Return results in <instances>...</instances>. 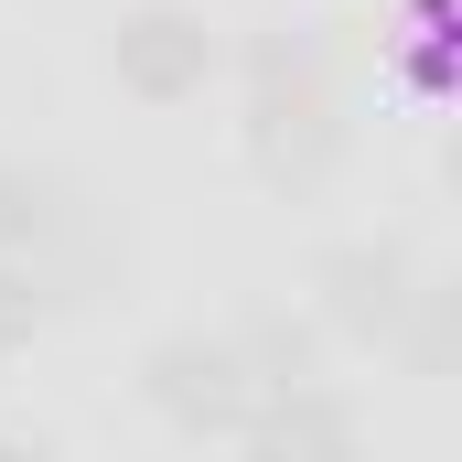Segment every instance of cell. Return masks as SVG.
Returning <instances> with one entry per match:
<instances>
[{"label":"cell","mask_w":462,"mask_h":462,"mask_svg":"<svg viewBox=\"0 0 462 462\" xmlns=\"http://www.w3.org/2000/svg\"><path fill=\"white\" fill-rule=\"evenodd\" d=\"M140 398H151V420L183 430V441H236V420L258 409L236 345L205 334V323H183V334H162V345L140 355Z\"/></svg>","instance_id":"3957f363"},{"label":"cell","mask_w":462,"mask_h":462,"mask_svg":"<svg viewBox=\"0 0 462 462\" xmlns=\"http://www.w3.org/2000/svg\"><path fill=\"white\" fill-rule=\"evenodd\" d=\"M32 323H43V291H32V269H11V258H0V365L32 345Z\"/></svg>","instance_id":"9c48e42d"},{"label":"cell","mask_w":462,"mask_h":462,"mask_svg":"<svg viewBox=\"0 0 462 462\" xmlns=\"http://www.w3.org/2000/svg\"><path fill=\"white\" fill-rule=\"evenodd\" d=\"M226 345H236V365H247V387H258V398H269V387H312V376H323V323H312V312H280V301L236 312Z\"/></svg>","instance_id":"8992f818"},{"label":"cell","mask_w":462,"mask_h":462,"mask_svg":"<svg viewBox=\"0 0 462 462\" xmlns=\"http://www.w3.org/2000/svg\"><path fill=\"white\" fill-rule=\"evenodd\" d=\"M108 76H118V97H140V108H183V97H205L226 76V32L194 0H129L108 22Z\"/></svg>","instance_id":"7a4b0ae2"},{"label":"cell","mask_w":462,"mask_h":462,"mask_svg":"<svg viewBox=\"0 0 462 462\" xmlns=\"http://www.w3.org/2000/svg\"><path fill=\"white\" fill-rule=\"evenodd\" d=\"M65 226H76V183L54 162H0V258L32 269Z\"/></svg>","instance_id":"52a82bcc"},{"label":"cell","mask_w":462,"mask_h":462,"mask_svg":"<svg viewBox=\"0 0 462 462\" xmlns=\"http://www.w3.org/2000/svg\"><path fill=\"white\" fill-rule=\"evenodd\" d=\"M387 355H398L420 387H441V376L462 365V280H430V269H420V291H409V312H398Z\"/></svg>","instance_id":"ba28073f"},{"label":"cell","mask_w":462,"mask_h":462,"mask_svg":"<svg viewBox=\"0 0 462 462\" xmlns=\"http://www.w3.org/2000/svg\"><path fill=\"white\" fill-rule=\"evenodd\" d=\"M0 462H65L54 441H32V430H0Z\"/></svg>","instance_id":"30bf717a"},{"label":"cell","mask_w":462,"mask_h":462,"mask_svg":"<svg viewBox=\"0 0 462 462\" xmlns=\"http://www.w3.org/2000/svg\"><path fill=\"white\" fill-rule=\"evenodd\" d=\"M236 76H247V118H236V151L269 194H323L334 162H345V76L312 54V32H247L236 43Z\"/></svg>","instance_id":"6da1fadb"},{"label":"cell","mask_w":462,"mask_h":462,"mask_svg":"<svg viewBox=\"0 0 462 462\" xmlns=\"http://www.w3.org/2000/svg\"><path fill=\"white\" fill-rule=\"evenodd\" d=\"M409 291H420V258L398 236H334V247H312V323L334 345H387L398 312H409Z\"/></svg>","instance_id":"277c9868"},{"label":"cell","mask_w":462,"mask_h":462,"mask_svg":"<svg viewBox=\"0 0 462 462\" xmlns=\"http://www.w3.org/2000/svg\"><path fill=\"white\" fill-rule=\"evenodd\" d=\"M236 462H365V420L345 387H269L236 420Z\"/></svg>","instance_id":"5b68a950"}]
</instances>
